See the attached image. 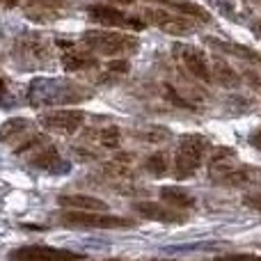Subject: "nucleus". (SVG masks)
Returning <instances> with one entry per match:
<instances>
[{"label":"nucleus","instance_id":"obj_29","mask_svg":"<svg viewBox=\"0 0 261 261\" xmlns=\"http://www.w3.org/2000/svg\"><path fill=\"white\" fill-rule=\"evenodd\" d=\"M250 144H252L254 149H261V128L254 130V133L250 135Z\"/></svg>","mask_w":261,"mask_h":261},{"label":"nucleus","instance_id":"obj_16","mask_svg":"<svg viewBox=\"0 0 261 261\" xmlns=\"http://www.w3.org/2000/svg\"><path fill=\"white\" fill-rule=\"evenodd\" d=\"M32 122L25 117H12L7 122L0 124V142L9 144L12 149H16L28 135H32Z\"/></svg>","mask_w":261,"mask_h":261},{"label":"nucleus","instance_id":"obj_33","mask_svg":"<svg viewBox=\"0 0 261 261\" xmlns=\"http://www.w3.org/2000/svg\"><path fill=\"white\" fill-rule=\"evenodd\" d=\"M110 3H117L119 7H122V5H130V3H133V0H110Z\"/></svg>","mask_w":261,"mask_h":261},{"label":"nucleus","instance_id":"obj_3","mask_svg":"<svg viewBox=\"0 0 261 261\" xmlns=\"http://www.w3.org/2000/svg\"><path fill=\"white\" fill-rule=\"evenodd\" d=\"M12 55L21 69H44L53 60V41L41 32H25L14 41Z\"/></svg>","mask_w":261,"mask_h":261},{"label":"nucleus","instance_id":"obj_24","mask_svg":"<svg viewBox=\"0 0 261 261\" xmlns=\"http://www.w3.org/2000/svg\"><path fill=\"white\" fill-rule=\"evenodd\" d=\"M213 5H216L225 16L234 18V21H245V18L250 16V12H248L243 0H213Z\"/></svg>","mask_w":261,"mask_h":261},{"label":"nucleus","instance_id":"obj_12","mask_svg":"<svg viewBox=\"0 0 261 261\" xmlns=\"http://www.w3.org/2000/svg\"><path fill=\"white\" fill-rule=\"evenodd\" d=\"M213 184L225 186V188H254L261 186V167L254 165H231L229 170L211 176Z\"/></svg>","mask_w":261,"mask_h":261},{"label":"nucleus","instance_id":"obj_11","mask_svg":"<svg viewBox=\"0 0 261 261\" xmlns=\"http://www.w3.org/2000/svg\"><path fill=\"white\" fill-rule=\"evenodd\" d=\"M176 55H179L184 69L190 73L193 78H197L199 83H211V60L206 58L202 48L197 46H188V44H179L176 46Z\"/></svg>","mask_w":261,"mask_h":261},{"label":"nucleus","instance_id":"obj_5","mask_svg":"<svg viewBox=\"0 0 261 261\" xmlns=\"http://www.w3.org/2000/svg\"><path fill=\"white\" fill-rule=\"evenodd\" d=\"M140 14H142L144 23H151L158 30L167 32V35H174V37H188V35H193L195 28H197V21H193L190 16H184V14L174 12V9H170V7H163V5L142 7Z\"/></svg>","mask_w":261,"mask_h":261},{"label":"nucleus","instance_id":"obj_31","mask_svg":"<svg viewBox=\"0 0 261 261\" xmlns=\"http://www.w3.org/2000/svg\"><path fill=\"white\" fill-rule=\"evenodd\" d=\"M252 32L261 39V21H252Z\"/></svg>","mask_w":261,"mask_h":261},{"label":"nucleus","instance_id":"obj_18","mask_svg":"<svg viewBox=\"0 0 261 261\" xmlns=\"http://www.w3.org/2000/svg\"><path fill=\"white\" fill-rule=\"evenodd\" d=\"M87 140L101 149H119L122 147V130L115 124H106V126H96L87 130Z\"/></svg>","mask_w":261,"mask_h":261},{"label":"nucleus","instance_id":"obj_26","mask_svg":"<svg viewBox=\"0 0 261 261\" xmlns=\"http://www.w3.org/2000/svg\"><path fill=\"white\" fill-rule=\"evenodd\" d=\"M170 138H172V133L163 126H151L147 130H138V133H135V140H140V142H149V144L167 142Z\"/></svg>","mask_w":261,"mask_h":261},{"label":"nucleus","instance_id":"obj_30","mask_svg":"<svg viewBox=\"0 0 261 261\" xmlns=\"http://www.w3.org/2000/svg\"><path fill=\"white\" fill-rule=\"evenodd\" d=\"M16 5H18V0H0V9H12Z\"/></svg>","mask_w":261,"mask_h":261},{"label":"nucleus","instance_id":"obj_21","mask_svg":"<svg viewBox=\"0 0 261 261\" xmlns=\"http://www.w3.org/2000/svg\"><path fill=\"white\" fill-rule=\"evenodd\" d=\"M236 149L231 147H216L211 149V156H208V174L216 176L220 172L229 170L231 165H236Z\"/></svg>","mask_w":261,"mask_h":261},{"label":"nucleus","instance_id":"obj_25","mask_svg":"<svg viewBox=\"0 0 261 261\" xmlns=\"http://www.w3.org/2000/svg\"><path fill=\"white\" fill-rule=\"evenodd\" d=\"M128 71H130V64H128V60H126V58L113 60V62L103 64V71H101L99 81H103V83H113V81H117V78L126 76Z\"/></svg>","mask_w":261,"mask_h":261},{"label":"nucleus","instance_id":"obj_36","mask_svg":"<svg viewBox=\"0 0 261 261\" xmlns=\"http://www.w3.org/2000/svg\"><path fill=\"white\" fill-rule=\"evenodd\" d=\"M151 3H156V5H165V3H170V0H151Z\"/></svg>","mask_w":261,"mask_h":261},{"label":"nucleus","instance_id":"obj_14","mask_svg":"<svg viewBox=\"0 0 261 261\" xmlns=\"http://www.w3.org/2000/svg\"><path fill=\"white\" fill-rule=\"evenodd\" d=\"M44 94L37 96L41 103H76L83 96H87L90 92L81 90L78 85H73L71 81H44ZM35 101V103H39Z\"/></svg>","mask_w":261,"mask_h":261},{"label":"nucleus","instance_id":"obj_23","mask_svg":"<svg viewBox=\"0 0 261 261\" xmlns=\"http://www.w3.org/2000/svg\"><path fill=\"white\" fill-rule=\"evenodd\" d=\"M144 170L149 172L151 176H165L167 170H170V156L165 151H153L144 158Z\"/></svg>","mask_w":261,"mask_h":261},{"label":"nucleus","instance_id":"obj_7","mask_svg":"<svg viewBox=\"0 0 261 261\" xmlns=\"http://www.w3.org/2000/svg\"><path fill=\"white\" fill-rule=\"evenodd\" d=\"M73 7V0H25L23 3V16L32 23L48 25L67 16Z\"/></svg>","mask_w":261,"mask_h":261},{"label":"nucleus","instance_id":"obj_10","mask_svg":"<svg viewBox=\"0 0 261 261\" xmlns=\"http://www.w3.org/2000/svg\"><path fill=\"white\" fill-rule=\"evenodd\" d=\"M55 44L60 48V62L67 71H90V69L99 67L96 55L85 44H76L71 39H58Z\"/></svg>","mask_w":261,"mask_h":261},{"label":"nucleus","instance_id":"obj_15","mask_svg":"<svg viewBox=\"0 0 261 261\" xmlns=\"http://www.w3.org/2000/svg\"><path fill=\"white\" fill-rule=\"evenodd\" d=\"M28 163H30L32 167H37V170L50 172V174H58V172H62L69 167L53 144H41V147H37L35 151H30L28 153Z\"/></svg>","mask_w":261,"mask_h":261},{"label":"nucleus","instance_id":"obj_22","mask_svg":"<svg viewBox=\"0 0 261 261\" xmlns=\"http://www.w3.org/2000/svg\"><path fill=\"white\" fill-rule=\"evenodd\" d=\"M206 44L216 46V48L225 50V53H234V55H239V58H243V60H250V62H254V64H259L261 67V55L257 53V50H252V48H245V46L234 44V41H220V39H216V37H206Z\"/></svg>","mask_w":261,"mask_h":261},{"label":"nucleus","instance_id":"obj_4","mask_svg":"<svg viewBox=\"0 0 261 261\" xmlns=\"http://www.w3.org/2000/svg\"><path fill=\"white\" fill-rule=\"evenodd\" d=\"M58 222L71 229H133L135 220L124 216H110L99 211H60Z\"/></svg>","mask_w":261,"mask_h":261},{"label":"nucleus","instance_id":"obj_9","mask_svg":"<svg viewBox=\"0 0 261 261\" xmlns=\"http://www.w3.org/2000/svg\"><path fill=\"white\" fill-rule=\"evenodd\" d=\"M85 124V113L76 108H58V110H46L39 117V126L48 133L58 135H73L76 130L83 128Z\"/></svg>","mask_w":261,"mask_h":261},{"label":"nucleus","instance_id":"obj_6","mask_svg":"<svg viewBox=\"0 0 261 261\" xmlns=\"http://www.w3.org/2000/svg\"><path fill=\"white\" fill-rule=\"evenodd\" d=\"M85 14L92 23L103 28H128V30H144L147 23L138 16H130L126 9L106 3H92L85 7Z\"/></svg>","mask_w":261,"mask_h":261},{"label":"nucleus","instance_id":"obj_1","mask_svg":"<svg viewBox=\"0 0 261 261\" xmlns=\"http://www.w3.org/2000/svg\"><path fill=\"white\" fill-rule=\"evenodd\" d=\"M211 149V140L202 133H186L179 138L172 161V174L176 181H186L195 176V172L202 167L206 151Z\"/></svg>","mask_w":261,"mask_h":261},{"label":"nucleus","instance_id":"obj_35","mask_svg":"<svg viewBox=\"0 0 261 261\" xmlns=\"http://www.w3.org/2000/svg\"><path fill=\"white\" fill-rule=\"evenodd\" d=\"M144 261H179V259H144Z\"/></svg>","mask_w":261,"mask_h":261},{"label":"nucleus","instance_id":"obj_28","mask_svg":"<svg viewBox=\"0 0 261 261\" xmlns=\"http://www.w3.org/2000/svg\"><path fill=\"white\" fill-rule=\"evenodd\" d=\"M241 204H243L245 208H250V211L261 213V193H248V195H243Z\"/></svg>","mask_w":261,"mask_h":261},{"label":"nucleus","instance_id":"obj_34","mask_svg":"<svg viewBox=\"0 0 261 261\" xmlns=\"http://www.w3.org/2000/svg\"><path fill=\"white\" fill-rule=\"evenodd\" d=\"M101 261H128V259H119V257H110V259H101Z\"/></svg>","mask_w":261,"mask_h":261},{"label":"nucleus","instance_id":"obj_32","mask_svg":"<svg viewBox=\"0 0 261 261\" xmlns=\"http://www.w3.org/2000/svg\"><path fill=\"white\" fill-rule=\"evenodd\" d=\"M5 92H7V85H5V81H3V78H0V99H3V96H5Z\"/></svg>","mask_w":261,"mask_h":261},{"label":"nucleus","instance_id":"obj_13","mask_svg":"<svg viewBox=\"0 0 261 261\" xmlns=\"http://www.w3.org/2000/svg\"><path fill=\"white\" fill-rule=\"evenodd\" d=\"M133 211L138 213L144 220H153V222H165V225H184L188 222V211L174 208L170 204H156V202H135Z\"/></svg>","mask_w":261,"mask_h":261},{"label":"nucleus","instance_id":"obj_19","mask_svg":"<svg viewBox=\"0 0 261 261\" xmlns=\"http://www.w3.org/2000/svg\"><path fill=\"white\" fill-rule=\"evenodd\" d=\"M211 78L218 83V85L229 87V90L241 87V73L222 58H213L211 60Z\"/></svg>","mask_w":261,"mask_h":261},{"label":"nucleus","instance_id":"obj_20","mask_svg":"<svg viewBox=\"0 0 261 261\" xmlns=\"http://www.w3.org/2000/svg\"><path fill=\"white\" fill-rule=\"evenodd\" d=\"M158 193H161L163 202L174 206V208H181V211L195 208V204H197V199H195L193 193H188V190H184V188H176V186H163Z\"/></svg>","mask_w":261,"mask_h":261},{"label":"nucleus","instance_id":"obj_17","mask_svg":"<svg viewBox=\"0 0 261 261\" xmlns=\"http://www.w3.org/2000/svg\"><path fill=\"white\" fill-rule=\"evenodd\" d=\"M58 204L62 208H71V211H99V213L110 211L108 202H103L101 197H94V195H83V193L60 195Z\"/></svg>","mask_w":261,"mask_h":261},{"label":"nucleus","instance_id":"obj_27","mask_svg":"<svg viewBox=\"0 0 261 261\" xmlns=\"http://www.w3.org/2000/svg\"><path fill=\"white\" fill-rule=\"evenodd\" d=\"M216 261H261L259 254L254 252H231V254H220Z\"/></svg>","mask_w":261,"mask_h":261},{"label":"nucleus","instance_id":"obj_8","mask_svg":"<svg viewBox=\"0 0 261 261\" xmlns=\"http://www.w3.org/2000/svg\"><path fill=\"white\" fill-rule=\"evenodd\" d=\"M85 254L55 245H21L7 254V261H83Z\"/></svg>","mask_w":261,"mask_h":261},{"label":"nucleus","instance_id":"obj_2","mask_svg":"<svg viewBox=\"0 0 261 261\" xmlns=\"http://www.w3.org/2000/svg\"><path fill=\"white\" fill-rule=\"evenodd\" d=\"M83 44L94 55L103 58H128L140 50V39L135 35L122 30H101V28L87 30L83 35Z\"/></svg>","mask_w":261,"mask_h":261}]
</instances>
